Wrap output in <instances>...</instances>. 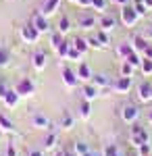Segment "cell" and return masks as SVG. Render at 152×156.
Returning <instances> with one entry per match:
<instances>
[{"mask_svg":"<svg viewBox=\"0 0 152 156\" xmlns=\"http://www.w3.org/2000/svg\"><path fill=\"white\" fill-rule=\"evenodd\" d=\"M90 81H92V83L96 85L98 90H100V87H106V85H110V79L106 77L104 73H94V75H92V79H90Z\"/></svg>","mask_w":152,"mask_h":156,"instance_id":"cell-12","label":"cell"},{"mask_svg":"<svg viewBox=\"0 0 152 156\" xmlns=\"http://www.w3.org/2000/svg\"><path fill=\"white\" fill-rule=\"evenodd\" d=\"M146 142H150V137H148V131L140 127V125H133L131 127V144L136 146V148H140L142 144H146Z\"/></svg>","mask_w":152,"mask_h":156,"instance_id":"cell-2","label":"cell"},{"mask_svg":"<svg viewBox=\"0 0 152 156\" xmlns=\"http://www.w3.org/2000/svg\"><path fill=\"white\" fill-rule=\"evenodd\" d=\"M31 60H34V67L38 71H42V69L46 67V54H44V52H35Z\"/></svg>","mask_w":152,"mask_h":156,"instance_id":"cell-18","label":"cell"},{"mask_svg":"<svg viewBox=\"0 0 152 156\" xmlns=\"http://www.w3.org/2000/svg\"><path fill=\"white\" fill-rule=\"evenodd\" d=\"M6 62H9V54H6L4 48H0V67H4Z\"/></svg>","mask_w":152,"mask_h":156,"instance_id":"cell-38","label":"cell"},{"mask_svg":"<svg viewBox=\"0 0 152 156\" xmlns=\"http://www.w3.org/2000/svg\"><path fill=\"white\" fill-rule=\"evenodd\" d=\"M56 156H73V154H69V152H59Z\"/></svg>","mask_w":152,"mask_h":156,"instance_id":"cell-49","label":"cell"},{"mask_svg":"<svg viewBox=\"0 0 152 156\" xmlns=\"http://www.w3.org/2000/svg\"><path fill=\"white\" fill-rule=\"evenodd\" d=\"M67 58H71V60H79V58H81V52H79V50H75L73 46H71L69 52H67Z\"/></svg>","mask_w":152,"mask_h":156,"instance_id":"cell-32","label":"cell"},{"mask_svg":"<svg viewBox=\"0 0 152 156\" xmlns=\"http://www.w3.org/2000/svg\"><path fill=\"white\" fill-rule=\"evenodd\" d=\"M138 150H140V154H142V156H150V142L142 144L140 148H138Z\"/></svg>","mask_w":152,"mask_h":156,"instance_id":"cell-37","label":"cell"},{"mask_svg":"<svg viewBox=\"0 0 152 156\" xmlns=\"http://www.w3.org/2000/svg\"><path fill=\"white\" fill-rule=\"evenodd\" d=\"M60 42H63V34H54V36H52V48L56 50V46H59Z\"/></svg>","mask_w":152,"mask_h":156,"instance_id":"cell-39","label":"cell"},{"mask_svg":"<svg viewBox=\"0 0 152 156\" xmlns=\"http://www.w3.org/2000/svg\"><path fill=\"white\" fill-rule=\"evenodd\" d=\"M144 6H146L148 11H152V0H144Z\"/></svg>","mask_w":152,"mask_h":156,"instance_id":"cell-47","label":"cell"},{"mask_svg":"<svg viewBox=\"0 0 152 156\" xmlns=\"http://www.w3.org/2000/svg\"><path fill=\"white\" fill-rule=\"evenodd\" d=\"M60 125H63V129H71V127H73V117H71L69 112H65V115H63Z\"/></svg>","mask_w":152,"mask_h":156,"instance_id":"cell-29","label":"cell"},{"mask_svg":"<svg viewBox=\"0 0 152 156\" xmlns=\"http://www.w3.org/2000/svg\"><path fill=\"white\" fill-rule=\"evenodd\" d=\"M59 6H60V0H46V4H44V9H42V15L44 17H50V15H54V12L59 11Z\"/></svg>","mask_w":152,"mask_h":156,"instance_id":"cell-11","label":"cell"},{"mask_svg":"<svg viewBox=\"0 0 152 156\" xmlns=\"http://www.w3.org/2000/svg\"><path fill=\"white\" fill-rule=\"evenodd\" d=\"M21 37H23V42H27V44H35V42L40 40V31H38L31 23H27L23 29H21Z\"/></svg>","mask_w":152,"mask_h":156,"instance_id":"cell-3","label":"cell"},{"mask_svg":"<svg viewBox=\"0 0 152 156\" xmlns=\"http://www.w3.org/2000/svg\"><path fill=\"white\" fill-rule=\"evenodd\" d=\"M77 4L81 9H92V0H77Z\"/></svg>","mask_w":152,"mask_h":156,"instance_id":"cell-40","label":"cell"},{"mask_svg":"<svg viewBox=\"0 0 152 156\" xmlns=\"http://www.w3.org/2000/svg\"><path fill=\"white\" fill-rule=\"evenodd\" d=\"M98 42H100V44H102V46H106V44H108V34H106V31H102V29H98Z\"/></svg>","mask_w":152,"mask_h":156,"instance_id":"cell-33","label":"cell"},{"mask_svg":"<svg viewBox=\"0 0 152 156\" xmlns=\"http://www.w3.org/2000/svg\"><path fill=\"white\" fill-rule=\"evenodd\" d=\"M31 25H34L40 34H46L48 29H50V27H48V17H44L40 11L34 12V17H31Z\"/></svg>","mask_w":152,"mask_h":156,"instance_id":"cell-5","label":"cell"},{"mask_svg":"<svg viewBox=\"0 0 152 156\" xmlns=\"http://www.w3.org/2000/svg\"><path fill=\"white\" fill-rule=\"evenodd\" d=\"M104 156H117V148H115V146H108L106 152H104Z\"/></svg>","mask_w":152,"mask_h":156,"instance_id":"cell-41","label":"cell"},{"mask_svg":"<svg viewBox=\"0 0 152 156\" xmlns=\"http://www.w3.org/2000/svg\"><path fill=\"white\" fill-rule=\"evenodd\" d=\"M31 123H34L35 129H50V119L48 117H44V115H40V112H35L34 117H31Z\"/></svg>","mask_w":152,"mask_h":156,"instance_id":"cell-9","label":"cell"},{"mask_svg":"<svg viewBox=\"0 0 152 156\" xmlns=\"http://www.w3.org/2000/svg\"><path fill=\"white\" fill-rule=\"evenodd\" d=\"M138 19H140V15H138V11L133 9V4H125V6H121V21H123L125 27H133Z\"/></svg>","mask_w":152,"mask_h":156,"instance_id":"cell-1","label":"cell"},{"mask_svg":"<svg viewBox=\"0 0 152 156\" xmlns=\"http://www.w3.org/2000/svg\"><path fill=\"white\" fill-rule=\"evenodd\" d=\"M121 75H123V77H131V75H133V67L129 65L127 60H125L123 67H121Z\"/></svg>","mask_w":152,"mask_h":156,"instance_id":"cell-31","label":"cell"},{"mask_svg":"<svg viewBox=\"0 0 152 156\" xmlns=\"http://www.w3.org/2000/svg\"><path fill=\"white\" fill-rule=\"evenodd\" d=\"M98 92H100V90H98V87H96L94 83H88L85 87H83V100L92 102L94 98H98Z\"/></svg>","mask_w":152,"mask_h":156,"instance_id":"cell-15","label":"cell"},{"mask_svg":"<svg viewBox=\"0 0 152 156\" xmlns=\"http://www.w3.org/2000/svg\"><path fill=\"white\" fill-rule=\"evenodd\" d=\"M131 46H133L136 52H144V48L148 46V40L142 37V36H136V37H133V42H131Z\"/></svg>","mask_w":152,"mask_h":156,"instance_id":"cell-20","label":"cell"},{"mask_svg":"<svg viewBox=\"0 0 152 156\" xmlns=\"http://www.w3.org/2000/svg\"><path fill=\"white\" fill-rule=\"evenodd\" d=\"M29 156H44V152H42V150H31Z\"/></svg>","mask_w":152,"mask_h":156,"instance_id":"cell-44","label":"cell"},{"mask_svg":"<svg viewBox=\"0 0 152 156\" xmlns=\"http://www.w3.org/2000/svg\"><path fill=\"white\" fill-rule=\"evenodd\" d=\"M125 60H127V62L131 65V67H133V69L142 65V58H140V54H138V52H131V54H129V56H127Z\"/></svg>","mask_w":152,"mask_h":156,"instance_id":"cell-26","label":"cell"},{"mask_svg":"<svg viewBox=\"0 0 152 156\" xmlns=\"http://www.w3.org/2000/svg\"><path fill=\"white\" fill-rule=\"evenodd\" d=\"M69 48H71V44L63 40V42H60L59 46H56V54H59L60 58H67V52H69Z\"/></svg>","mask_w":152,"mask_h":156,"instance_id":"cell-23","label":"cell"},{"mask_svg":"<svg viewBox=\"0 0 152 156\" xmlns=\"http://www.w3.org/2000/svg\"><path fill=\"white\" fill-rule=\"evenodd\" d=\"M113 2H115V0H113Z\"/></svg>","mask_w":152,"mask_h":156,"instance_id":"cell-52","label":"cell"},{"mask_svg":"<svg viewBox=\"0 0 152 156\" xmlns=\"http://www.w3.org/2000/svg\"><path fill=\"white\" fill-rule=\"evenodd\" d=\"M142 54H144L146 58H152V44H148V46L144 48V52H142Z\"/></svg>","mask_w":152,"mask_h":156,"instance_id":"cell-42","label":"cell"},{"mask_svg":"<svg viewBox=\"0 0 152 156\" xmlns=\"http://www.w3.org/2000/svg\"><path fill=\"white\" fill-rule=\"evenodd\" d=\"M117 52H119V56H123V58H127L129 54H131V52H136V50H133V46H131V44H121Z\"/></svg>","mask_w":152,"mask_h":156,"instance_id":"cell-24","label":"cell"},{"mask_svg":"<svg viewBox=\"0 0 152 156\" xmlns=\"http://www.w3.org/2000/svg\"><path fill=\"white\" fill-rule=\"evenodd\" d=\"M54 146H56V133H50L44 140V150H52Z\"/></svg>","mask_w":152,"mask_h":156,"instance_id":"cell-27","label":"cell"},{"mask_svg":"<svg viewBox=\"0 0 152 156\" xmlns=\"http://www.w3.org/2000/svg\"><path fill=\"white\" fill-rule=\"evenodd\" d=\"M119 6H125V4H131V0H115Z\"/></svg>","mask_w":152,"mask_h":156,"instance_id":"cell-45","label":"cell"},{"mask_svg":"<svg viewBox=\"0 0 152 156\" xmlns=\"http://www.w3.org/2000/svg\"><path fill=\"white\" fill-rule=\"evenodd\" d=\"M146 40H148V42H152V25H148V27H146Z\"/></svg>","mask_w":152,"mask_h":156,"instance_id":"cell-43","label":"cell"},{"mask_svg":"<svg viewBox=\"0 0 152 156\" xmlns=\"http://www.w3.org/2000/svg\"><path fill=\"white\" fill-rule=\"evenodd\" d=\"M94 25H96V17H94V15H83V17H79V27L92 29Z\"/></svg>","mask_w":152,"mask_h":156,"instance_id":"cell-17","label":"cell"},{"mask_svg":"<svg viewBox=\"0 0 152 156\" xmlns=\"http://www.w3.org/2000/svg\"><path fill=\"white\" fill-rule=\"evenodd\" d=\"M63 83L67 85V87H75V85L79 83L77 73H73L71 69H63Z\"/></svg>","mask_w":152,"mask_h":156,"instance_id":"cell-8","label":"cell"},{"mask_svg":"<svg viewBox=\"0 0 152 156\" xmlns=\"http://www.w3.org/2000/svg\"><path fill=\"white\" fill-rule=\"evenodd\" d=\"M92 75H94L92 69H90L85 62H81V65H79V69H77V77H79V81H90V79H92Z\"/></svg>","mask_w":152,"mask_h":156,"instance_id":"cell-14","label":"cell"},{"mask_svg":"<svg viewBox=\"0 0 152 156\" xmlns=\"http://www.w3.org/2000/svg\"><path fill=\"white\" fill-rule=\"evenodd\" d=\"M88 46H90V48H102V44L98 42V37H96V36L88 37Z\"/></svg>","mask_w":152,"mask_h":156,"instance_id":"cell-36","label":"cell"},{"mask_svg":"<svg viewBox=\"0 0 152 156\" xmlns=\"http://www.w3.org/2000/svg\"><path fill=\"white\" fill-rule=\"evenodd\" d=\"M0 129L4 133H11V131H15V123H13L6 115H0Z\"/></svg>","mask_w":152,"mask_h":156,"instance_id":"cell-16","label":"cell"},{"mask_svg":"<svg viewBox=\"0 0 152 156\" xmlns=\"http://www.w3.org/2000/svg\"><path fill=\"white\" fill-rule=\"evenodd\" d=\"M115 19H113V17H102V19H100V29H102V31H106V34H108V31H113V29H115Z\"/></svg>","mask_w":152,"mask_h":156,"instance_id":"cell-19","label":"cell"},{"mask_svg":"<svg viewBox=\"0 0 152 156\" xmlns=\"http://www.w3.org/2000/svg\"><path fill=\"white\" fill-rule=\"evenodd\" d=\"M69 29H71V21L67 19V17H63V19L59 21V34L65 36V34H69Z\"/></svg>","mask_w":152,"mask_h":156,"instance_id":"cell-25","label":"cell"},{"mask_svg":"<svg viewBox=\"0 0 152 156\" xmlns=\"http://www.w3.org/2000/svg\"><path fill=\"white\" fill-rule=\"evenodd\" d=\"M71 46H73V48H75V50H79L81 54H83V52H85V50H88V48H90V46H88V40H83V37H75Z\"/></svg>","mask_w":152,"mask_h":156,"instance_id":"cell-21","label":"cell"},{"mask_svg":"<svg viewBox=\"0 0 152 156\" xmlns=\"http://www.w3.org/2000/svg\"><path fill=\"white\" fill-rule=\"evenodd\" d=\"M73 148H75V154H77V156L85 154V152L90 150V148H88V144H83V142H75V146H73Z\"/></svg>","mask_w":152,"mask_h":156,"instance_id":"cell-30","label":"cell"},{"mask_svg":"<svg viewBox=\"0 0 152 156\" xmlns=\"http://www.w3.org/2000/svg\"><path fill=\"white\" fill-rule=\"evenodd\" d=\"M121 117H123L125 123H136V119L140 117V110H138V106H133V104H127V106L123 108Z\"/></svg>","mask_w":152,"mask_h":156,"instance_id":"cell-6","label":"cell"},{"mask_svg":"<svg viewBox=\"0 0 152 156\" xmlns=\"http://www.w3.org/2000/svg\"><path fill=\"white\" fill-rule=\"evenodd\" d=\"M138 94H140V100H142V102L152 100V85L148 83V81H142L140 87H138Z\"/></svg>","mask_w":152,"mask_h":156,"instance_id":"cell-10","label":"cell"},{"mask_svg":"<svg viewBox=\"0 0 152 156\" xmlns=\"http://www.w3.org/2000/svg\"><path fill=\"white\" fill-rule=\"evenodd\" d=\"M140 69H142V73L148 77V75H152V58H142V65H140Z\"/></svg>","mask_w":152,"mask_h":156,"instance_id":"cell-22","label":"cell"},{"mask_svg":"<svg viewBox=\"0 0 152 156\" xmlns=\"http://www.w3.org/2000/svg\"><path fill=\"white\" fill-rule=\"evenodd\" d=\"M131 85H133V77H119L117 81H115V90H117L119 94H127L129 90H131Z\"/></svg>","mask_w":152,"mask_h":156,"instance_id":"cell-7","label":"cell"},{"mask_svg":"<svg viewBox=\"0 0 152 156\" xmlns=\"http://www.w3.org/2000/svg\"><path fill=\"white\" fill-rule=\"evenodd\" d=\"M71 2H77V0H71Z\"/></svg>","mask_w":152,"mask_h":156,"instance_id":"cell-51","label":"cell"},{"mask_svg":"<svg viewBox=\"0 0 152 156\" xmlns=\"http://www.w3.org/2000/svg\"><path fill=\"white\" fill-rule=\"evenodd\" d=\"M81 156H100V154H98V152H94V150H88V152L81 154Z\"/></svg>","mask_w":152,"mask_h":156,"instance_id":"cell-48","label":"cell"},{"mask_svg":"<svg viewBox=\"0 0 152 156\" xmlns=\"http://www.w3.org/2000/svg\"><path fill=\"white\" fill-rule=\"evenodd\" d=\"M148 121H150V123H152V110H150V112H148Z\"/></svg>","mask_w":152,"mask_h":156,"instance_id":"cell-50","label":"cell"},{"mask_svg":"<svg viewBox=\"0 0 152 156\" xmlns=\"http://www.w3.org/2000/svg\"><path fill=\"white\" fill-rule=\"evenodd\" d=\"M79 115H81V119H88L90 117V102L88 100H83L81 104H79Z\"/></svg>","mask_w":152,"mask_h":156,"instance_id":"cell-28","label":"cell"},{"mask_svg":"<svg viewBox=\"0 0 152 156\" xmlns=\"http://www.w3.org/2000/svg\"><path fill=\"white\" fill-rule=\"evenodd\" d=\"M92 9H96V11H104L106 9V0H92Z\"/></svg>","mask_w":152,"mask_h":156,"instance_id":"cell-34","label":"cell"},{"mask_svg":"<svg viewBox=\"0 0 152 156\" xmlns=\"http://www.w3.org/2000/svg\"><path fill=\"white\" fill-rule=\"evenodd\" d=\"M9 156H17V152H15V146L9 144Z\"/></svg>","mask_w":152,"mask_h":156,"instance_id":"cell-46","label":"cell"},{"mask_svg":"<svg viewBox=\"0 0 152 156\" xmlns=\"http://www.w3.org/2000/svg\"><path fill=\"white\" fill-rule=\"evenodd\" d=\"M15 92L19 94V96H31L35 92V85L31 79H27V77H23L19 83H17V87H15Z\"/></svg>","mask_w":152,"mask_h":156,"instance_id":"cell-4","label":"cell"},{"mask_svg":"<svg viewBox=\"0 0 152 156\" xmlns=\"http://www.w3.org/2000/svg\"><path fill=\"white\" fill-rule=\"evenodd\" d=\"M19 98H21V96H19L15 90H9V92L4 94L2 100H4V104H6L9 108H15V106H17V102H19Z\"/></svg>","mask_w":152,"mask_h":156,"instance_id":"cell-13","label":"cell"},{"mask_svg":"<svg viewBox=\"0 0 152 156\" xmlns=\"http://www.w3.org/2000/svg\"><path fill=\"white\" fill-rule=\"evenodd\" d=\"M133 9L138 11V15H140V17H144V15L148 12V9L144 6V2H136V4H133Z\"/></svg>","mask_w":152,"mask_h":156,"instance_id":"cell-35","label":"cell"}]
</instances>
